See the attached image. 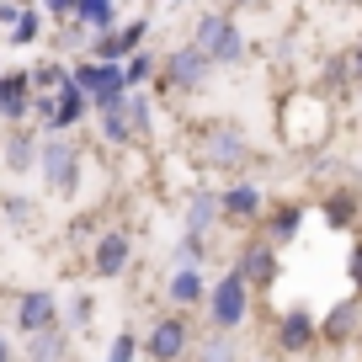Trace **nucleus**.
<instances>
[{
	"label": "nucleus",
	"mask_w": 362,
	"mask_h": 362,
	"mask_svg": "<svg viewBox=\"0 0 362 362\" xmlns=\"http://www.w3.org/2000/svg\"><path fill=\"white\" fill-rule=\"evenodd\" d=\"M37 170H43L48 192L64 197V203L80 192V149L69 144L64 134H54V139H43V144H37Z\"/></svg>",
	"instance_id": "nucleus-1"
},
{
	"label": "nucleus",
	"mask_w": 362,
	"mask_h": 362,
	"mask_svg": "<svg viewBox=\"0 0 362 362\" xmlns=\"http://www.w3.org/2000/svg\"><path fill=\"white\" fill-rule=\"evenodd\" d=\"M192 43L203 48L208 59H214V69H218V64H240V59H245V37H240L235 16H224V11H208V16H197V33H192Z\"/></svg>",
	"instance_id": "nucleus-2"
},
{
	"label": "nucleus",
	"mask_w": 362,
	"mask_h": 362,
	"mask_svg": "<svg viewBox=\"0 0 362 362\" xmlns=\"http://www.w3.org/2000/svg\"><path fill=\"white\" fill-rule=\"evenodd\" d=\"M197 149H203L208 165H224V170H235V165L250 160V139L240 134V123H224V117L197 128Z\"/></svg>",
	"instance_id": "nucleus-3"
},
{
	"label": "nucleus",
	"mask_w": 362,
	"mask_h": 362,
	"mask_svg": "<svg viewBox=\"0 0 362 362\" xmlns=\"http://www.w3.org/2000/svg\"><path fill=\"white\" fill-rule=\"evenodd\" d=\"M208 315H214L218 330H240V325H245V315H250V283L240 277L235 267L214 283V293H208Z\"/></svg>",
	"instance_id": "nucleus-4"
},
{
	"label": "nucleus",
	"mask_w": 362,
	"mask_h": 362,
	"mask_svg": "<svg viewBox=\"0 0 362 362\" xmlns=\"http://www.w3.org/2000/svg\"><path fill=\"white\" fill-rule=\"evenodd\" d=\"M160 75H165L170 90H197V86H208V75H214V59H208L197 43H181V48H170V54H165Z\"/></svg>",
	"instance_id": "nucleus-5"
},
{
	"label": "nucleus",
	"mask_w": 362,
	"mask_h": 362,
	"mask_svg": "<svg viewBox=\"0 0 362 362\" xmlns=\"http://www.w3.org/2000/svg\"><path fill=\"white\" fill-rule=\"evenodd\" d=\"M69 80L86 90L90 102H102V96H117V90H128V86H123V64H107V59H80V64L69 69Z\"/></svg>",
	"instance_id": "nucleus-6"
},
{
	"label": "nucleus",
	"mask_w": 362,
	"mask_h": 362,
	"mask_svg": "<svg viewBox=\"0 0 362 362\" xmlns=\"http://www.w3.org/2000/svg\"><path fill=\"white\" fill-rule=\"evenodd\" d=\"M261 214H267V197H261L256 181H235V187L218 192V218H229V224H250Z\"/></svg>",
	"instance_id": "nucleus-7"
},
{
	"label": "nucleus",
	"mask_w": 362,
	"mask_h": 362,
	"mask_svg": "<svg viewBox=\"0 0 362 362\" xmlns=\"http://www.w3.org/2000/svg\"><path fill=\"white\" fill-rule=\"evenodd\" d=\"M16 325H22V336H33V330H54L59 325V298L48 293V288L22 293V298H16Z\"/></svg>",
	"instance_id": "nucleus-8"
},
{
	"label": "nucleus",
	"mask_w": 362,
	"mask_h": 362,
	"mask_svg": "<svg viewBox=\"0 0 362 362\" xmlns=\"http://www.w3.org/2000/svg\"><path fill=\"white\" fill-rule=\"evenodd\" d=\"M37 144H43V139H37L33 128L11 123V134H6V144H0V165L11 170V176H27V170H37Z\"/></svg>",
	"instance_id": "nucleus-9"
},
{
	"label": "nucleus",
	"mask_w": 362,
	"mask_h": 362,
	"mask_svg": "<svg viewBox=\"0 0 362 362\" xmlns=\"http://www.w3.org/2000/svg\"><path fill=\"white\" fill-rule=\"evenodd\" d=\"M128 256H134V240H128L123 229H107V235H96V250H90V272H96V277H117V272L128 267Z\"/></svg>",
	"instance_id": "nucleus-10"
},
{
	"label": "nucleus",
	"mask_w": 362,
	"mask_h": 362,
	"mask_svg": "<svg viewBox=\"0 0 362 362\" xmlns=\"http://www.w3.org/2000/svg\"><path fill=\"white\" fill-rule=\"evenodd\" d=\"M33 80L16 69V75H0V123H27V112H33Z\"/></svg>",
	"instance_id": "nucleus-11"
},
{
	"label": "nucleus",
	"mask_w": 362,
	"mask_h": 362,
	"mask_svg": "<svg viewBox=\"0 0 362 362\" xmlns=\"http://www.w3.org/2000/svg\"><path fill=\"white\" fill-rule=\"evenodd\" d=\"M315 341H320L315 315H309V309H288V315H283V325H277V346H283L288 357H298V351H309Z\"/></svg>",
	"instance_id": "nucleus-12"
},
{
	"label": "nucleus",
	"mask_w": 362,
	"mask_h": 362,
	"mask_svg": "<svg viewBox=\"0 0 362 362\" xmlns=\"http://www.w3.org/2000/svg\"><path fill=\"white\" fill-rule=\"evenodd\" d=\"M187 351V325L181 320H155V330L144 336V357L149 362H176Z\"/></svg>",
	"instance_id": "nucleus-13"
},
{
	"label": "nucleus",
	"mask_w": 362,
	"mask_h": 362,
	"mask_svg": "<svg viewBox=\"0 0 362 362\" xmlns=\"http://www.w3.org/2000/svg\"><path fill=\"white\" fill-rule=\"evenodd\" d=\"M240 277H245L250 288H272L277 283V245H267V240H256V245H245V256H240Z\"/></svg>",
	"instance_id": "nucleus-14"
},
{
	"label": "nucleus",
	"mask_w": 362,
	"mask_h": 362,
	"mask_svg": "<svg viewBox=\"0 0 362 362\" xmlns=\"http://www.w3.org/2000/svg\"><path fill=\"white\" fill-rule=\"evenodd\" d=\"M165 293H170V304H176V309H192V304H203V298H208V283H203V272H197L192 261H181V267L170 272Z\"/></svg>",
	"instance_id": "nucleus-15"
},
{
	"label": "nucleus",
	"mask_w": 362,
	"mask_h": 362,
	"mask_svg": "<svg viewBox=\"0 0 362 362\" xmlns=\"http://www.w3.org/2000/svg\"><path fill=\"white\" fill-rule=\"evenodd\" d=\"M357 320H362V304L357 298H346V304H336L325 315V325H320V336L330 341V346H346L351 336H357Z\"/></svg>",
	"instance_id": "nucleus-16"
},
{
	"label": "nucleus",
	"mask_w": 362,
	"mask_h": 362,
	"mask_svg": "<svg viewBox=\"0 0 362 362\" xmlns=\"http://www.w3.org/2000/svg\"><path fill=\"white\" fill-rule=\"evenodd\" d=\"M218 224V192H192V203H187V235H203Z\"/></svg>",
	"instance_id": "nucleus-17"
},
{
	"label": "nucleus",
	"mask_w": 362,
	"mask_h": 362,
	"mask_svg": "<svg viewBox=\"0 0 362 362\" xmlns=\"http://www.w3.org/2000/svg\"><path fill=\"white\" fill-rule=\"evenodd\" d=\"M298 224H304V208H298V203L272 208V218H267V245H288V240L298 235Z\"/></svg>",
	"instance_id": "nucleus-18"
},
{
	"label": "nucleus",
	"mask_w": 362,
	"mask_h": 362,
	"mask_svg": "<svg viewBox=\"0 0 362 362\" xmlns=\"http://www.w3.org/2000/svg\"><path fill=\"white\" fill-rule=\"evenodd\" d=\"M357 214H362V197L351 192V187H336V192L325 197V218H330V229H346Z\"/></svg>",
	"instance_id": "nucleus-19"
},
{
	"label": "nucleus",
	"mask_w": 362,
	"mask_h": 362,
	"mask_svg": "<svg viewBox=\"0 0 362 362\" xmlns=\"http://www.w3.org/2000/svg\"><path fill=\"white\" fill-rule=\"evenodd\" d=\"M43 22H48V16L37 11V6H22L16 22H11V48H33L37 37H43Z\"/></svg>",
	"instance_id": "nucleus-20"
},
{
	"label": "nucleus",
	"mask_w": 362,
	"mask_h": 362,
	"mask_svg": "<svg viewBox=\"0 0 362 362\" xmlns=\"http://www.w3.org/2000/svg\"><path fill=\"white\" fill-rule=\"evenodd\" d=\"M69 16H75L86 33H107V27H112V0H75Z\"/></svg>",
	"instance_id": "nucleus-21"
},
{
	"label": "nucleus",
	"mask_w": 362,
	"mask_h": 362,
	"mask_svg": "<svg viewBox=\"0 0 362 362\" xmlns=\"http://www.w3.org/2000/svg\"><path fill=\"white\" fill-rule=\"evenodd\" d=\"M27 357H33V362H59V357H64V336H59V325L54 330H33V336H27Z\"/></svg>",
	"instance_id": "nucleus-22"
},
{
	"label": "nucleus",
	"mask_w": 362,
	"mask_h": 362,
	"mask_svg": "<svg viewBox=\"0 0 362 362\" xmlns=\"http://www.w3.org/2000/svg\"><path fill=\"white\" fill-rule=\"evenodd\" d=\"M27 80H33V90H59L69 80V69L59 64V59H43V64H33V75H27Z\"/></svg>",
	"instance_id": "nucleus-23"
},
{
	"label": "nucleus",
	"mask_w": 362,
	"mask_h": 362,
	"mask_svg": "<svg viewBox=\"0 0 362 362\" xmlns=\"http://www.w3.org/2000/svg\"><path fill=\"white\" fill-rule=\"evenodd\" d=\"M149 75H155V59H149L144 48H134V54L123 59V86H144Z\"/></svg>",
	"instance_id": "nucleus-24"
},
{
	"label": "nucleus",
	"mask_w": 362,
	"mask_h": 362,
	"mask_svg": "<svg viewBox=\"0 0 362 362\" xmlns=\"http://www.w3.org/2000/svg\"><path fill=\"white\" fill-rule=\"evenodd\" d=\"M134 351H139L134 330H117V336H112V346H107V362H134Z\"/></svg>",
	"instance_id": "nucleus-25"
},
{
	"label": "nucleus",
	"mask_w": 362,
	"mask_h": 362,
	"mask_svg": "<svg viewBox=\"0 0 362 362\" xmlns=\"http://www.w3.org/2000/svg\"><path fill=\"white\" fill-rule=\"evenodd\" d=\"M224 336H229V330H218V336L203 346V362H235V346H229Z\"/></svg>",
	"instance_id": "nucleus-26"
},
{
	"label": "nucleus",
	"mask_w": 362,
	"mask_h": 362,
	"mask_svg": "<svg viewBox=\"0 0 362 362\" xmlns=\"http://www.w3.org/2000/svg\"><path fill=\"white\" fill-rule=\"evenodd\" d=\"M0 208H6V218H11V224H33V203H27V197H16V192H11Z\"/></svg>",
	"instance_id": "nucleus-27"
},
{
	"label": "nucleus",
	"mask_w": 362,
	"mask_h": 362,
	"mask_svg": "<svg viewBox=\"0 0 362 362\" xmlns=\"http://www.w3.org/2000/svg\"><path fill=\"white\" fill-rule=\"evenodd\" d=\"M86 320H90V298H86V293H75V298H69V325L86 330Z\"/></svg>",
	"instance_id": "nucleus-28"
},
{
	"label": "nucleus",
	"mask_w": 362,
	"mask_h": 362,
	"mask_svg": "<svg viewBox=\"0 0 362 362\" xmlns=\"http://www.w3.org/2000/svg\"><path fill=\"white\" fill-rule=\"evenodd\" d=\"M69 11H75V0H43V16H48V22H69Z\"/></svg>",
	"instance_id": "nucleus-29"
},
{
	"label": "nucleus",
	"mask_w": 362,
	"mask_h": 362,
	"mask_svg": "<svg viewBox=\"0 0 362 362\" xmlns=\"http://www.w3.org/2000/svg\"><path fill=\"white\" fill-rule=\"evenodd\" d=\"M346 80H357V86H362V37L346 48Z\"/></svg>",
	"instance_id": "nucleus-30"
},
{
	"label": "nucleus",
	"mask_w": 362,
	"mask_h": 362,
	"mask_svg": "<svg viewBox=\"0 0 362 362\" xmlns=\"http://www.w3.org/2000/svg\"><path fill=\"white\" fill-rule=\"evenodd\" d=\"M351 283H357V293H362V245H351Z\"/></svg>",
	"instance_id": "nucleus-31"
},
{
	"label": "nucleus",
	"mask_w": 362,
	"mask_h": 362,
	"mask_svg": "<svg viewBox=\"0 0 362 362\" xmlns=\"http://www.w3.org/2000/svg\"><path fill=\"white\" fill-rule=\"evenodd\" d=\"M16 11H22L16 0H0V22H16Z\"/></svg>",
	"instance_id": "nucleus-32"
},
{
	"label": "nucleus",
	"mask_w": 362,
	"mask_h": 362,
	"mask_svg": "<svg viewBox=\"0 0 362 362\" xmlns=\"http://www.w3.org/2000/svg\"><path fill=\"white\" fill-rule=\"evenodd\" d=\"M0 362H11V346H6V336H0Z\"/></svg>",
	"instance_id": "nucleus-33"
},
{
	"label": "nucleus",
	"mask_w": 362,
	"mask_h": 362,
	"mask_svg": "<svg viewBox=\"0 0 362 362\" xmlns=\"http://www.w3.org/2000/svg\"><path fill=\"white\" fill-rule=\"evenodd\" d=\"M229 6H256V0H229Z\"/></svg>",
	"instance_id": "nucleus-34"
},
{
	"label": "nucleus",
	"mask_w": 362,
	"mask_h": 362,
	"mask_svg": "<svg viewBox=\"0 0 362 362\" xmlns=\"http://www.w3.org/2000/svg\"><path fill=\"white\" fill-rule=\"evenodd\" d=\"M16 6H33V0H16Z\"/></svg>",
	"instance_id": "nucleus-35"
},
{
	"label": "nucleus",
	"mask_w": 362,
	"mask_h": 362,
	"mask_svg": "<svg viewBox=\"0 0 362 362\" xmlns=\"http://www.w3.org/2000/svg\"><path fill=\"white\" fill-rule=\"evenodd\" d=\"M346 6H362V0H346Z\"/></svg>",
	"instance_id": "nucleus-36"
},
{
	"label": "nucleus",
	"mask_w": 362,
	"mask_h": 362,
	"mask_svg": "<svg viewBox=\"0 0 362 362\" xmlns=\"http://www.w3.org/2000/svg\"><path fill=\"white\" fill-rule=\"evenodd\" d=\"M256 362H272V357H256Z\"/></svg>",
	"instance_id": "nucleus-37"
},
{
	"label": "nucleus",
	"mask_w": 362,
	"mask_h": 362,
	"mask_svg": "<svg viewBox=\"0 0 362 362\" xmlns=\"http://www.w3.org/2000/svg\"><path fill=\"white\" fill-rule=\"evenodd\" d=\"M176 362H181V357H176Z\"/></svg>",
	"instance_id": "nucleus-38"
}]
</instances>
